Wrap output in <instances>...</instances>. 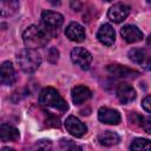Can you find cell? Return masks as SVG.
Masks as SVG:
<instances>
[{"label": "cell", "instance_id": "6da1fadb", "mask_svg": "<svg viewBox=\"0 0 151 151\" xmlns=\"http://www.w3.org/2000/svg\"><path fill=\"white\" fill-rule=\"evenodd\" d=\"M22 38L27 48L37 50V48L44 47L47 44L50 34L45 28H41L35 25H31L25 29Z\"/></svg>", "mask_w": 151, "mask_h": 151}, {"label": "cell", "instance_id": "5b68a950", "mask_svg": "<svg viewBox=\"0 0 151 151\" xmlns=\"http://www.w3.org/2000/svg\"><path fill=\"white\" fill-rule=\"evenodd\" d=\"M71 59L80 68L87 70L92 63V54L83 47H74L71 51Z\"/></svg>", "mask_w": 151, "mask_h": 151}, {"label": "cell", "instance_id": "2e32d148", "mask_svg": "<svg viewBox=\"0 0 151 151\" xmlns=\"http://www.w3.org/2000/svg\"><path fill=\"white\" fill-rule=\"evenodd\" d=\"M107 71L114 76L116 78H122V79H125V78H133V77H137L138 76V72L134 71V70H131L126 66H122V65H109L107 66Z\"/></svg>", "mask_w": 151, "mask_h": 151}, {"label": "cell", "instance_id": "ffe728a7", "mask_svg": "<svg viewBox=\"0 0 151 151\" xmlns=\"http://www.w3.org/2000/svg\"><path fill=\"white\" fill-rule=\"evenodd\" d=\"M131 150H147L151 151V140L145 139V138H136L131 145H130Z\"/></svg>", "mask_w": 151, "mask_h": 151}, {"label": "cell", "instance_id": "8fae6325", "mask_svg": "<svg viewBox=\"0 0 151 151\" xmlns=\"http://www.w3.org/2000/svg\"><path fill=\"white\" fill-rule=\"evenodd\" d=\"M120 34H122L123 39L129 44L138 42V41H140L143 39V32L134 25H125V26H123V28L120 29Z\"/></svg>", "mask_w": 151, "mask_h": 151}, {"label": "cell", "instance_id": "9a60e30c", "mask_svg": "<svg viewBox=\"0 0 151 151\" xmlns=\"http://www.w3.org/2000/svg\"><path fill=\"white\" fill-rule=\"evenodd\" d=\"M0 78L1 83L6 86H11L15 81V73H14V67L12 63L9 61H4L1 64V70H0Z\"/></svg>", "mask_w": 151, "mask_h": 151}, {"label": "cell", "instance_id": "83f0119b", "mask_svg": "<svg viewBox=\"0 0 151 151\" xmlns=\"http://www.w3.org/2000/svg\"><path fill=\"white\" fill-rule=\"evenodd\" d=\"M147 1H151V0H147Z\"/></svg>", "mask_w": 151, "mask_h": 151}, {"label": "cell", "instance_id": "cb8c5ba5", "mask_svg": "<svg viewBox=\"0 0 151 151\" xmlns=\"http://www.w3.org/2000/svg\"><path fill=\"white\" fill-rule=\"evenodd\" d=\"M142 106H143V109H144L145 111L151 112V96H146V97L143 99Z\"/></svg>", "mask_w": 151, "mask_h": 151}, {"label": "cell", "instance_id": "7c38bea8", "mask_svg": "<svg viewBox=\"0 0 151 151\" xmlns=\"http://www.w3.org/2000/svg\"><path fill=\"white\" fill-rule=\"evenodd\" d=\"M65 35L71 40V41H76V42H81L85 37H86V33H85V29L84 27L78 24V22H71L68 24V26L66 27L65 29Z\"/></svg>", "mask_w": 151, "mask_h": 151}, {"label": "cell", "instance_id": "9c48e42d", "mask_svg": "<svg viewBox=\"0 0 151 151\" xmlns=\"http://www.w3.org/2000/svg\"><path fill=\"white\" fill-rule=\"evenodd\" d=\"M116 94H117L118 100L120 103H123V104H129V103H131L132 100L136 99V91H134V88L131 85L125 84V83H120L117 86Z\"/></svg>", "mask_w": 151, "mask_h": 151}, {"label": "cell", "instance_id": "30bf717a", "mask_svg": "<svg viewBox=\"0 0 151 151\" xmlns=\"http://www.w3.org/2000/svg\"><path fill=\"white\" fill-rule=\"evenodd\" d=\"M98 119L104 124L117 125L120 123V114L117 110L109 107H100L98 111Z\"/></svg>", "mask_w": 151, "mask_h": 151}, {"label": "cell", "instance_id": "3957f363", "mask_svg": "<svg viewBox=\"0 0 151 151\" xmlns=\"http://www.w3.org/2000/svg\"><path fill=\"white\" fill-rule=\"evenodd\" d=\"M17 63L24 72L32 73L41 64V57L35 50L25 48L17 54Z\"/></svg>", "mask_w": 151, "mask_h": 151}, {"label": "cell", "instance_id": "4316f807", "mask_svg": "<svg viewBox=\"0 0 151 151\" xmlns=\"http://www.w3.org/2000/svg\"><path fill=\"white\" fill-rule=\"evenodd\" d=\"M105 1H112V0H105Z\"/></svg>", "mask_w": 151, "mask_h": 151}, {"label": "cell", "instance_id": "e0dca14e", "mask_svg": "<svg viewBox=\"0 0 151 151\" xmlns=\"http://www.w3.org/2000/svg\"><path fill=\"white\" fill-rule=\"evenodd\" d=\"M0 138H1V142H4V143L15 142L19 139V131L14 126L4 123L0 126Z\"/></svg>", "mask_w": 151, "mask_h": 151}, {"label": "cell", "instance_id": "7402d4cb", "mask_svg": "<svg viewBox=\"0 0 151 151\" xmlns=\"http://www.w3.org/2000/svg\"><path fill=\"white\" fill-rule=\"evenodd\" d=\"M59 59V51L54 47H52L50 51H48V61L52 63V64H55Z\"/></svg>", "mask_w": 151, "mask_h": 151}, {"label": "cell", "instance_id": "52a82bcc", "mask_svg": "<svg viewBox=\"0 0 151 151\" xmlns=\"http://www.w3.org/2000/svg\"><path fill=\"white\" fill-rule=\"evenodd\" d=\"M65 129L73 136V137H83L86 131H87V127L84 123H81L77 117L74 116H68L65 120Z\"/></svg>", "mask_w": 151, "mask_h": 151}, {"label": "cell", "instance_id": "484cf974", "mask_svg": "<svg viewBox=\"0 0 151 151\" xmlns=\"http://www.w3.org/2000/svg\"><path fill=\"white\" fill-rule=\"evenodd\" d=\"M147 45L151 47V35H149V38H147Z\"/></svg>", "mask_w": 151, "mask_h": 151}, {"label": "cell", "instance_id": "d4e9b609", "mask_svg": "<svg viewBox=\"0 0 151 151\" xmlns=\"http://www.w3.org/2000/svg\"><path fill=\"white\" fill-rule=\"evenodd\" d=\"M48 1H50L52 5H54V6H55V5H59V2H60V0H48Z\"/></svg>", "mask_w": 151, "mask_h": 151}, {"label": "cell", "instance_id": "ba28073f", "mask_svg": "<svg viewBox=\"0 0 151 151\" xmlns=\"http://www.w3.org/2000/svg\"><path fill=\"white\" fill-rule=\"evenodd\" d=\"M129 13H130V7L127 5H125V4H116L109 9L107 17H109V19L111 21L119 24V22H122L123 20L126 19Z\"/></svg>", "mask_w": 151, "mask_h": 151}, {"label": "cell", "instance_id": "8992f818", "mask_svg": "<svg viewBox=\"0 0 151 151\" xmlns=\"http://www.w3.org/2000/svg\"><path fill=\"white\" fill-rule=\"evenodd\" d=\"M129 58L132 63L142 66L146 71H151V55L143 48H132L129 51Z\"/></svg>", "mask_w": 151, "mask_h": 151}, {"label": "cell", "instance_id": "44dd1931", "mask_svg": "<svg viewBox=\"0 0 151 151\" xmlns=\"http://www.w3.org/2000/svg\"><path fill=\"white\" fill-rule=\"evenodd\" d=\"M139 124H140L142 129L146 133L151 134V117L150 116H142V117H139Z\"/></svg>", "mask_w": 151, "mask_h": 151}, {"label": "cell", "instance_id": "7a4b0ae2", "mask_svg": "<svg viewBox=\"0 0 151 151\" xmlns=\"http://www.w3.org/2000/svg\"><path fill=\"white\" fill-rule=\"evenodd\" d=\"M39 103L42 106L59 110L60 112H65L68 110L67 103L59 94V92L53 87H45L39 94Z\"/></svg>", "mask_w": 151, "mask_h": 151}, {"label": "cell", "instance_id": "d6986e66", "mask_svg": "<svg viewBox=\"0 0 151 151\" xmlns=\"http://www.w3.org/2000/svg\"><path fill=\"white\" fill-rule=\"evenodd\" d=\"M119 140H120L119 136L116 132H112V131H105V132H103L98 136V142L104 146L116 145V144L119 143Z\"/></svg>", "mask_w": 151, "mask_h": 151}, {"label": "cell", "instance_id": "603a6c76", "mask_svg": "<svg viewBox=\"0 0 151 151\" xmlns=\"http://www.w3.org/2000/svg\"><path fill=\"white\" fill-rule=\"evenodd\" d=\"M60 145L63 149H78V146L76 144H73L72 140H68V139H61Z\"/></svg>", "mask_w": 151, "mask_h": 151}, {"label": "cell", "instance_id": "277c9868", "mask_svg": "<svg viewBox=\"0 0 151 151\" xmlns=\"http://www.w3.org/2000/svg\"><path fill=\"white\" fill-rule=\"evenodd\" d=\"M41 21L44 28L48 32V34L54 35L55 33H58L59 28L61 27L64 22V17L54 11H44L41 13Z\"/></svg>", "mask_w": 151, "mask_h": 151}, {"label": "cell", "instance_id": "4fadbf2b", "mask_svg": "<svg viewBox=\"0 0 151 151\" xmlns=\"http://www.w3.org/2000/svg\"><path fill=\"white\" fill-rule=\"evenodd\" d=\"M97 39L103 45L111 46L114 42V39H116V33H114L113 27L111 25H109V24L101 25L99 27L98 32H97Z\"/></svg>", "mask_w": 151, "mask_h": 151}, {"label": "cell", "instance_id": "5bb4252c", "mask_svg": "<svg viewBox=\"0 0 151 151\" xmlns=\"http://www.w3.org/2000/svg\"><path fill=\"white\" fill-rule=\"evenodd\" d=\"M71 96H72V101L76 105H81L91 98L92 92L90 91L88 87H86L84 85H78V86L72 88Z\"/></svg>", "mask_w": 151, "mask_h": 151}, {"label": "cell", "instance_id": "ac0fdd59", "mask_svg": "<svg viewBox=\"0 0 151 151\" xmlns=\"http://www.w3.org/2000/svg\"><path fill=\"white\" fill-rule=\"evenodd\" d=\"M19 7V0H0V9L2 17L13 15Z\"/></svg>", "mask_w": 151, "mask_h": 151}]
</instances>
